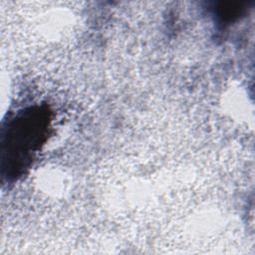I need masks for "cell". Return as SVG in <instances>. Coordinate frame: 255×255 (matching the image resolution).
<instances>
[{
    "label": "cell",
    "instance_id": "cell-2",
    "mask_svg": "<svg viewBox=\"0 0 255 255\" xmlns=\"http://www.w3.org/2000/svg\"><path fill=\"white\" fill-rule=\"evenodd\" d=\"M246 3L241 2H226L215 9L217 17L221 22H231L238 18L245 11Z\"/></svg>",
    "mask_w": 255,
    "mask_h": 255
},
{
    "label": "cell",
    "instance_id": "cell-1",
    "mask_svg": "<svg viewBox=\"0 0 255 255\" xmlns=\"http://www.w3.org/2000/svg\"><path fill=\"white\" fill-rule=\"evenodd\" d=\"M51 111L45 105L19 110L2 132V169L8 179H17L30 167L46 142L51 128Z\"/></svg>",
    "mask_w": 255,
    "mask_h": 255
}]
</instances>
